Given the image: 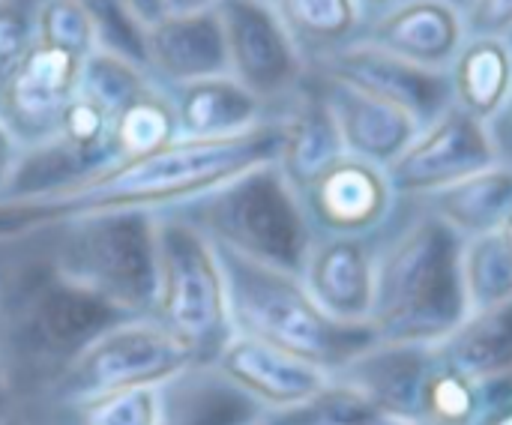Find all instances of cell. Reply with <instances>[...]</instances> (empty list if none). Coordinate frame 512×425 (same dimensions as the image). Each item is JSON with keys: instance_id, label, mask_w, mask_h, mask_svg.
<instances>
[{"instance_id": "d4e9b609", "label": "cell", "mask_w": 512, "mask_h": 425, "mask_svg": "<svg viewBox=\"0 0 512 425\" xmlns=\"http://www.w3.org/2000/svg\"><path fill=\"white\" fill-rule=\"evenodd\" d=\"M435 357L477 381H495L512 375V303L465 318L441 345Z\"/></svg>"}, {"instance_id": "d6a6232c", "label": "cell", "mask_w": 512, "mask_h": 425, "mask_svg": "<svg viewBox=\"0 0 512 425\" xmlns=\"http://www.w3.org/2000/svg\"><path fill=\"white\" fill-rule=\"evenodd\" d=\"M42 0H0V75L36 45V12Z\"/></svg>"}, {"instance_id": "1f68e13d", "label": "cell", "mask_w": 512, "mask_h": 425, "mask_svg": "<svg viewBox=\"0 0 512 425\" xmlns=\"http://www.w3.org/2000/svg\"><path fill=\"white\" fill-rule=\"evenodd\" d=\"M99 27V48L123 54L144 66V30L126 15L120 0H78Z\"/></svg>"}, {"instance_id": "b9f144b4", "label": "cell", "mask_w": 512, "mask_h": 425, "mask_svg": "<svg viewBox=\"0 0 512 425\" xmlns=\"http://www.w3.org/2000/svg\"><path fill=\"white\" fill-rule=\"evenodd\" d=\"M498 234H501V240L507 243V249H510V255H512V213L507 216V222H504V228H501Z\"/></svg>"}, {"instance_id": "52a82bcc", "label": "cell", "mask_w": 512, "mask_h": 425, "mask_svg": "<svg viewBox=\"0 0 512 425\" xmlns=\"http://www.w3.org/2000/svg\"><path fill=\"white\" fill-rule=\"evenodd\" d=\"M150 318L213 363L231 342L228 288L213 243L171 213L156 216V297Z\"/></svg>"}, {"instance_id": "d6986e66", "label": "cell", "mask_w": 512, "mask_h": 425, "mask_svg": "<svg viewBox=\"0 0 512 425\" xmlns=\"http://www.w3.org/2000/svg\"><path fill=\"white\" fill-rule=\"evenodd\" d=\"M435 366V348L372 345L333 378L363 390L390 423H420L423 384Z\"/></svg>"}, {"instance_id": "603a6c76", "label": "cell", "mask_w": 512, "mask_h": 425, "mask_svg": "<svg viewBox=\"0 0 512 425\" xmlns=\"http://www.w3.org/2000/svg\"><path fill=\"white\" fill-rule=\"evenodd\" d=\"M453 105L492 126L512 99V45L504 36H471L447 69Z\"/></svg>"}, {"instance_id": "7bdbcfd3", "label": "cell", "mask_w": 512, "mask_h": 425, "mask_svg": "<svg viewBox=\"0 0 512 425\" xmlns=\"http://www.w3.org/2000/svg\"><path fill=\"white\" fill-rule=\"evenodd\" d=\"M447 3H450V6H456V9H459V12L465 15V9H468V6H471L474 0H447Z\"/></svg>"}, {"instance_id": "8992f818", "label": "cell", "mask_w": 512, "mask_h": 425, "mask_svg": "<svg viewBox=\"0 0 512 425\" xmlns=\"http://www.w3.org/2000/svg\"><path fill=\"white\" fill-rule=\"evenodd\" d=\"M48 261L129 318L156 297V213H99L30 225Z\"/></svg>"}, {"instance_id": "30bf717a", "label": "cell", "mask_w": 512, "mask_h": 425, "mask_svg": "<svg viewBox=\"0 0 512 425\" xmlns=\"http://www.w3.org/2000/svg\"><path fill=\"white\" fill-rule=\"evenodd\" d=\"M501 162L492 129L450 105L426 123L405 153L387 168L399 201H417Z\"/></svg>"}, {"instance_id": "8fae6325", "label": "cell", "mask_w": 512, "mask_h": 425, "mask_svg": "<svg viewBox=\"0 0 512 425\" xmlns=\"http://www.w3.org/2000/svg\"><path fill=\"white\" fill-rule=\"evenodd\" d=\"M84 57L36 42L0 75V120L24 153L54 141L81 81Z\"/></svg>"}, {"instance_id": "7dc6e473", "label": "cell", "mask_w": 512, "mask_h": 425, "mask_svg": "<svg viewBox=\"0 0 512 425\" xmlns=\"http://www.w3.org/2000/svg\"><path fill=\"white\" fill-rule=\"evenodd\" d=\"M261 3H276V0H261Z\"/></svg>"}, {"instance_id": "ac0fdd59", "label": "cell", "mask_w": 512, "mask_h": 425, "mask_svg": "<svg viewBox=\"0 0 512 425\" xmlns=\"http://www.w3.org/2000/svg\"><path fill=\"white\" fill-rule=\"evenodd\" d=\"M309 81L327 102V108L339 126L345 153L366 159L378 168H390L405 153V147L417 138V132L423 129L402 108L372 99L354 87L324 81L315 75H309Z\"/></svg>"}, {"instance_id": "f546056e", "label": "cell", "mask_w": 512, "mask_h": 425, "mask_svg": "<svg viewBox=\"0 0 512 425\" xmlns=\"http://www.w3.org/2000/svg\"><path fill=\"white\" fill-rule=\"evenodd\" d=\"M276 425H384L390 423L378 405L357 390L354 384H345L339 378H330V384L315 393L309 402H303L294 411L276 414Z\"/></svg>"}, {"instance_id": "e575fe53", "label": "cell", "mask_w": 512, "mask_h": 425, "mask_svg": "<svg viewBox=\"0 0 512 425\" xmlns=\"http://www.w3.org/2000/svg\"><path fill=\"white\" fill-rule=\"evenodd\" d=\"M21 156H24V150L18 147V141L9 135V129L0 120V195L9 189V183H12L15 171H18Z\"/></svg>"}, {"instance_id": "4fadbf2b", "label": "cell", "mask_w": 512, "mask_h": 425, "mask_svg": "<svg viewBox=\"0 0 512 425\" xmlns=\"http://www.w3.org/2000/svg\"><path fill=\"white\" fill-rule=\"evenodd\" d=\"M300 201L315 237H375L393 225L402 204L387 168L351 153L324 168L300 192Z\"/></svg>"}, {"instance_id": "277c9868", "label": "cell", "mask_w": 512, "mask_h": 425, "mask_svg": "<svg viewBox=\"0 0 512 425\" xmlns=\"http://www.w3.org/2000/svg\"><path fill=\"white\" fill-rule=\"evenodd\" d=\"M168 213L201 231L213 246L297 276L315 243L303 201L276 162Z\"/></svg>"}, {"instance_id": "6da1fadb", "label": "cell", "mask_w": 512, "mask_h": 425, "mask_svg": "<svg viewBox=\"0 0 512 425\" xmlns=\"http://www.w3.org/2000/svg\"><path fill=\"white\" fill-rule=\"evenodd\" d=\"M123 321L126 312L48 261L33 228L0 231V360L18 414L36 408L69 363Z\"/></svg>"}, {"instance_id": "4dcf8cb0", "label": "cell", "mask_w": 512, "mask_h": 425, "mask_svg": "<svg viewBox=\"0 0 512 425\" xmlns=\"http://www.w3.org/2000/svg\"><path fill=\"white\" fill-rule=\"evenodd\" d=\"M36 42L87 60L99 48V27L78 0H42L36 12Z\"/></svg>"}, {"instance_id": "9c48e42d", "label": "cell", "mask_w": 512, "mask_h": 425, "mask_svg": "<svg viewBox=\"0 0 512 425\" xmlns=\"http://www.w3.org/2000/svg\"><path fill=\"white\" fill-rule=\"evenodd\" d=\"M231 78H237L270 111L285 114L309 78V66L285 30L273 3L216 0Z\"/></svg>"}, {"instance_id": "484cf974", "label": "cell", "mask_w": 512, "mask_h": 425, "mask_svg": "<svg viewBox=\"0 0 512 425\" xmlns=\"http://www.w3.org/2000/svg\"><path fill=\"white\" fill-rule=\"evenodd\" d=\"M273 6L306 66L357 42L366 18L357 0H276Z\"/></svg>"}, {"instance_id": "60d3db41", "label": "cell", "mask_w": 512, "mask_h": 425, "mask_svg": "<svg viewBox=\"0 0 512 425\" xmlns=\"http://www.w3.org/2000/svg\"><path fill=\"white\" fill-rule=\"evenodd\" d=\"M357 3H360L363 15H369V12H378V9H384V6H390L396 0H357Z\"/></svg>"}, {"instance_id": "cb8c5ba5", "label": "cell", "mask_w": 512, "mask_h": 425, "mask_svg": "<svg viewBox=\"0 0 512 425\" xmlns=\"http://www.w3.org/2000/svg\"><path fill=\"white\" fill-rule=\"evenodd\" d=\"M258 417L264 411L204 363L159 387L156 425H249Z\"/></svg>"}, {"instance_id": "83f0119b", "label": "cell", "mask_w": 512, "mask_h": 425, "mask_svg": "<svg viewBox=\"0 0 512 425\" xmlns=\"http://www.w3.org/2000/svg\"><path fill=\"white\" fill-rule=\"evenodd\" d=\"M177 117L171 93L150 81L138 96H132L114 123V153L111 162L150 156L171 141H177Z\"/></svg>"}, {"instance_id": "7a4b0ae2", "label": "cell", "mask_w": 512, "mask_h": 425, "mask_svg": "<svg viewBox=\"0 0 512 425\" xmlns=\"http://www.w3.org/2000/svg\"><path fill=\"white\" fill-rule=\"evenodd\" d=\"M462 237L411 201L399 204L378 246L372 330L387 345H441L468 318Z\"/></svg>"}, {"instance_id": "836d02e7", "label": "cell", "mask_w": 512, "mask_h": 425, "mask_svg": "<svg viewBox=\"0 0 512 425\" xmlns=\"http://www.w3.org/2000/svg\"><path fill=\"white\" fill-rule=\"evenodd\" d=\"M465 27L471 36H510L512 0H474L465 9Z\"/></svg>"}, {"instance_id": "ba28073f", "label": "cell", "mask_w": 512, "mask_h": 425, "mask_svg": "<svg viewBox=\"0 0 512 425\" xmlns=\"http://www.w3.org/2000/svg\"><path fill=\"white\" fill-rule=\"evenodd\" d=\"M192 366H201L198 354L168 327L150 315L129 318L87 345L39 405L120 390H156Z\"/></svg>"}, {"instance_id": "3957f363", "label": "cell", "mask_w": 512, "mask_h": 425, "mask_svg": "<svg viewBox=\"0 0 512 425\" xmlns=\"http://www.w3.org/2000/svg\"><path fill=\"white\" fill-rule=\"evenodd\" d=\"M213 249L225 273L234 336L294 354L330 375L378 345L372 324H342L330 318L297 273L249 261L222 246Z\"/></svg>"}, {"instance_id": "74e56055", "label": "cell", "mask_w": 512, "mask_h": 425, "mask_svg": "<svg viewBox=\"0 0 512 425\" xmlns=\"http://www.w3.org/2000/svg\"><path fill=\"white\" fill-rule=\"evenodd\" d=\"M18 414V399H15V390L9 384V375L3 369V360H0V423L15 417Z\"/></svg>"}, {"instance_id": "9a60e30c", "label": "cell", "mask_w": 512, "mask_h": 425, "mask_svg": "<svg viewBox=\"0 0 512 425\" xmlns=\"http://www.w3.org/2000/svg\"><path fill=\"white\" fill-rule=\"evenodd\" d=\"M414 66L447 72L468 39L465 15L447 0H396L363 18L357 36Z\"/></svg>"}, {"instance_id": "7402d4cb", "label": "cell", "mask_w": 512, "mask_h": 425, "mask_svg": "<svg viewBox=\"0 0 512 425\" xmlns=\"http://www.w3.org/2000/svg\"><path fill=\"white\" fill-rule=\"evenodd\" d=\"M282 120H285V135L276 165L300 195L324 168H330L339 156H345V144L327 102L321 99V93L309 78L297 93V99L285 108Z\"/></svg>"}, {"instance_id": "7c38bea8", "label": "cell", "mask_w": 512, "mask_h": 425, "mask_svg": "<svg viewBox=\"0 0 512 425\" xmlns=\"http://www.w3.org/2000/svg\"><path fill=\"white\" fill-rule=\"evenodd\" d=\"M309 75L354 87L372 99L396 105L405 114H411L420 126L432 123L453 105L447 72L414 66L360 39L309 63Z\"/></svg>"}, {"instance_id": "d590c367", "label": "cell", "mask_w": 512, "mask_h": 425, "mask_svg": "<svg viewBox=\"0 0 512 425\" xmlns=\"http://www.w3.org/2000/svg\"><path fill=\"white\" fill-rule=\"evenodd\" d=\"M123 3V9H126V15L144 30V27H150L153 21H159L162 15H165V6H162V0H120Z\"/></svg>"}, {"instance_id": "8d00e7d4", "label": "cell", "mask_w": 512, "mask_h": 425, "mask_svg": "<svg viewBox=\"0 0 512 425\" xmlns=\"http://www.w3.org/2000/svg\"><path fill=\"white\" fill-rule=\"evenodd\" d=\"M489 129H492V138H495V147H498L501 159L512 165V99L510 105L501 111V117Z\"/></svg>"}, {"instance_id": "ffe728a7", "label": "cell", "mask_w": 512, "mask_h": 425, "mask_svg": "<svg viewBox=\"0 0 512 425\" xmlns=\"http://www.w3.org/2000/svg\"><path fill=\"white\" fill-rule=\"evenodd\" d=\"M168 93L180 138H231L279 117L231 75L192 81Z\"/></svg>"}, {"instance_id": "5bb4252c", "label": "cell", "mask_w": 512, "mask_h": 425, "mask_svg": "<svg viewBox=\"0 0 512 425\" xmlns=\"http://www.w3.org/2000/svg\"><path fill=\"white\" fill-rule=\"evenodd\" d=\"M381 234L315 237L300 279L330 318L342 324H372Z\"/></svg>"}, {"instance_id": "c3c4849f", "label": "cell", "mask_w": 512, "mask_h": 425, "mask_svg": "<svg viewBox=\"0 0 512 425\" xmlns=\"http://www.w3.org/2000/svg\"><path fill=\"white\" fill-rule=\"evenodd\" d=\"M507 39H510V45H512V33H510V36H507Z\"/></svg>"}, {"instance_id": "ee69618b", "label": "cell", "mask_w": 512, "mask_h": 425, "mask_svg": "<svg viewBox=\"0 0 512 425\" xmlns=\"http://www.w3.org/2000/svg\"><path fill=\"white\" fill-rule=\"evenodd\" d=\"M249 425H276V420H273L270 414H264V417H258L255 423H249Z\"/></svg>"}, {"instance_id": "44dd1931", "label": "cell", "mask_w": 512, "mask_h": 425, "mask_svg": "<svg viewBox=\"0 0 512 425\" xmlns=\"http://www.w3.org/2000/svg\"><path fill=\"white\" fill-rule=\"evenodd\" d=\"M411 204H417L420 210L444 222L462 240L495 234L504 228L507 216L512 213V165L501 159Z\"/></svg>"}, {"instance_id": "f1b7e54d", "label": "cell", "mask_w": 512, "mask_h": 425, "mask_svg": "<svg viewBox=\"0 0 512 425\" xmlns=\"http://www.w3.org/2000/svg\"><path fill=\"white\" fill-rule=\"evenodd\" d=\"M462 291L468 318L512 303V255L498 231L462 243Z\"/></svg>"}, {"instance_id": "5b68a950", "label": "cell", "mask_w": 512, "mask_h": 425, "mask_svg": "<svg viewBox=\"0 0 512 425\" xmlns=\"http://www.w3.org/2000/svg\"><path fill=\"white\" fill-rule=\"evenodd\" d=\"M150 81L153 78L141 63L96 48L84 60L78 90L66 105L54 141L21 156L9 189L0 198L45 192L108 165L114 153L117 114Z\"/></svg>"}, {"instance_id": "f6af8a7d", "label": "cell", "mask_w": 512, "mask_h": 425, "mask_svg": "<svg viewBox=\"0 0 512 425\" xmlns=\"http://www.w3.org/2000/svg\"><path fill=\"white\" fill-rule=\"evenodd\" d=\"M0 425H24V420H21V414H15V417H9V420H3Z\"/></svg>"}, {"instance_id": "f35d334b", "label": "cell", "mask_w": 512, "mask_h": 425, "mask_svg": "<svg viewBox=\"0 0 512 425\" xmlns=\"http://www.w3.org/2000/svg\"><path fill=\"white\" fill-rule=\"evenodd\" d=\"M477 425H512V396H507L504 402H498L495 408H489L486 417Z\"/></svg>"}, {"instance_id": "bcb514c9", "label": "cell", "mask_w": 512, "mask_h": 425, "mask_svg": "<svg viewBox=\"0 0 512 425\" xmlns=\"http://www.w3.org/2000/svg\"><path fill=\"white\" fill-rule=\"evenodd\" d=\"M384 425H426V423H384Z\"/></svg>"}, {"instance_id": "2e32d148", "label": "cell", "mask_w": 512, "mask_h": 425, "mask_svg": "<svg viewBox=\"0 0 512 425\" xmlns=\"http://www.w3.org/2000/svg\"><path fill=\"white\" fill-rule=\"evenodd\" d=\"M210 366L237 393H243L270 417L300 408L315 393H321L333 378L330 372L294 354L243 336H231V342L219 351V357Z\"/></svg>"}, {"instance_id": "e0dca14e", "label": "cell", "mask_w": 512, "mask_h": 425, "mask_svg": "<svg viewBox=\"0 0 512 425\" xmlns=\"http://www.w3.org/2000/svg\"><path fill=\"white\" fill-rule=\"evenodd\" d=\"M144 69L165 90L231 75L216 6L195 12H165L159 21L144 27Z\"/></svg>"}, {"instance_id": "4316f807", "label": "cell", "mask_w": 512, "mask_h": 425, "mask_svg": "<svg viewBox=\"0 0 512 425\" xmlns=\"http://www.w3.org/2000/svg\"><path fill=\"white\" fill-rule=\"evenodd\" d=\"M21 420L24 425H156L159 387L51 402L24 411Z\"/></svg>"}, {"instance_id": "ab89813d", "label": "cell", "mask_w": 512, "mask_h": 425, "mask_svg": "<svg viewBox=\"0 0 512 425\" xmlns=\"http://www.w3.org/2000/svg\"><path fill=\"white\" fill-rule=\"evenodd\" d=\"M165 12H195V9H210L216 0H162Z\"/></svg>"}]
</instances>
